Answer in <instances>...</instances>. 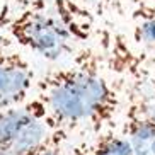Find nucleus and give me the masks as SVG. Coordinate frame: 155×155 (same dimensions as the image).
I'll return each mask as SVG.
<instances>
[{"label": "nucleus", "instance_id": "nucleus-7", "mask_svg": "<svg viewBox=\"0 0 155 155\" xmlns=\"http://www.w3.org/2000/svg\"><path fill=\"white\" fill-rule=\"evenodd\" d=\"M89 155H135V152L126 137L116 135L113 131H104L94 141Z\"/></svg>", "mask_w": 155, "mask_h": 155}, {"label": "nucleus", "instance_id": "nucleus-10", "mask_svg": "<svg viewBox=\"0 0 155 155\" xmlns=\"http://www.w3.org/2000/svg\"><path fill=\"white\" fill-rule=\"evenodd\" d=\"M9 46H10L9 39H7L5 36H2V34H0V58H2V56H5L7 53H9Z\"/></svg>", "mask_w": 155, "mask_h": 155}, {"label": "nucleus", "instance_id": "nucleus-5", "mask_svg": "<svg viewBox=\"0 0 155 155\" xmlns=\"http://www.w3.org/2000/svg\"><path fill=\"white\" fill-rule=\"evenodd\" d=\"M34 82V72L21 53L9 51L0 58V111L26 102Z\"/></svg>", "mask_w": 155, "mask_h": 155}, {"label": "nucleus", "instance_id": "nucleus-12", "mask_svg": "<svg viewBox=\"0 0 155 155\" xmlns=\"http://www.w3.org/2000/svg\"><path fill=\"white\" fill-rule=\"evenodd\" d=\"M150 2H152V4H155V0H150Z\"/></svg>", "mask_w": 155, "mask_h": 155}, {"label": "nucleus", "instance_id": "nucleus-6", "mask_svg": "<svg viewBox=\"0 0 155 155\" xmlns=\"http://www.w3.org/2000/svg\"><path fill=\"white\" fill-rule=\"evenodd\" d=\"M133 38L155 56V4H140L133 10Z\"/></svg>", "mask_w": 155, "mask_h": 155}, {"label": "nucleus", "instance_id": "nucleus-9", "mask_svg": "<svg viewBox=\"0 0 155 155\" xmlns=\"http://www.w3.org/2000/svg\"><path fill=\"white\" fill-rule=\"evenodd\" d=\"M147 94H148V104H150L152 114L155 118V75L150 78V89L147 91Z\"/></svg>", "mask_w": 155, "mask_h": 155}, {"label": "nucleus", "instance_id": "nucleus-8", "mask_svg": "<svg viewBox=\"0 0 155 155\" xmlns=\"http://www.w3.org/2000/svg\"><path fill=\"white\" fill-rule=\"evenodd\" d=\"M60 137H61V133H56L36 155H61V152H60Z\"/></svg>", "mask_w": 155, "mask_h": 155}, {"label": "nucleus", "instance_id": "nucleus-2", "mask_svg": "<svg viewBox=\"0 0 155 155\" xmlns=\"http://www.w3.org/2000/svg\"><path fill=\"white\" fill-rule=\"evenodd\" d=\"M10 38L39 56L58 61L73 53L75 31L56 12L46 7H29L4 22Z\"/></svg>", "mask_w": 155, "mask_h": 155}, {"label": "nucleus", "instance_id": "nucleus-11", "mask_svg": "<svg viewBox=\"0 0 155 155\" xmlns=\"http://www.w3.org/2000/svg\"><path fill=\"white\" fill-rule=\"evenodd\" d=\"M0 155H10L9 152H5V150H0Z\"/></svg>", "mask_w": 155, "mask_h": 155}, {"label": "nucleus", "instance_id": "nucleus-3", "mask_svg": "<svg viewBox=\"0 0 155 155\" xmlns=\"http://www.w3.org/2000/svg\"><path fill=\"white\" fill-rule=\"evenodd\" d=\"M55 135L38 99L0 111V150L10 155H36Z\"/></svg>", "mask_w": 155, "mask_h": 155}, {"label": "nucleus", "instance_id": "nucleus-4", "mask_svg": "<svg viewBox=\"0 0 155 155\" xmlns=\"http://www.w3.org/2000/svg\"><path fill=\"white\" fill-rule=\"evenodd\" d=\"M124 137L128 138L135 155H155V118L141 80H135L128 91Z\"/></svg>", "mask_w": 155, "mask_h": 155}, {"label": "nucleus", "instance_id": "nucleus-1", "mask_svg": "<svg viewBox=\"0 0 155 155\" xmlns=\"http://www.w3.org/2000/svg\"><path fill=\"white\" fill-rule=\"evenodd\" d=\"M36 89L51 130L61 135L77 128L102 131L113 126L119 109L118 92L91 51L70 67L45 73Z\"/></svg>", "mask_w": 155, "mask_h": 155}]
</instances>
